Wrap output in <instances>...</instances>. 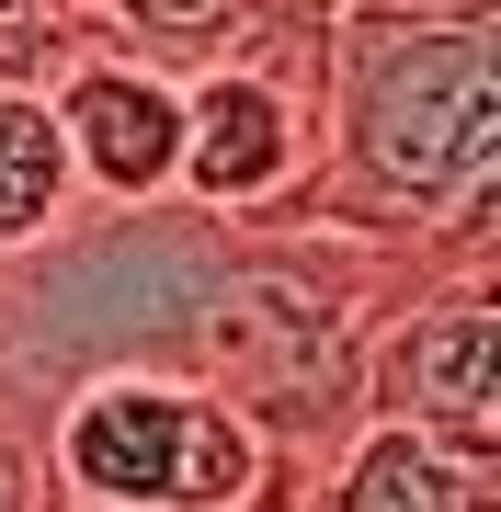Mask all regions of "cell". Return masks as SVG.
<instances>
[{
    "label": "cell",
    "instance_id": "6da1fadb",
    "mask_svg": "<svg viewBox=\"0 0 501 512\" xmlns=\"http://www.w3.org/2000/svg\"><path fill=\"white\" fill-rule=\"evenodd\" d=\"M490 194H501V23L342 12L297 217L365 251L433 262V274H490Z\"/></svg>",
    "mask_w": 501,
    "mask_h": 512
},
{
    "label": "cell",
    "instance_id": "7a4b0ae2",
    "mask_svg": "<svg viewBox=\"0 0 501 512\" xmlns=\"http://www.w3.org/2000/svg\"><path fill=\"white\" fill-rule=\"evenodd\" d=\"M46 490L103 512H251L297 490V467L183 376H80L46 399Z\"/></svg>",
    "mask_w": 501,
    "mask_h": 512
},
{
    "label": "cell",
    "instance_id": "3957f363",
    "mask_svg": "<svg viewBox=\"0 0 501 512\" xmlns=\"http://www.w3.org/2000/svg\"><path fill=\"white\" fill-rule=\"evenodd\" d=\"M365 421L445 444L467 467H501V319H490V274H445L410 308L365 330Z\"/></svg>",
    "mask_w": 501,
    "mask_h": 512
},
{
    "label": "cell",
    "instance_id": "277c9868",
    "mask_svg": "<svg viewBox=\"0 0 501 512\" xmlns=\"http://www.w3.org/2000/svg\"><path fill=\"white\" fill-rule=\"evenodd\" d=\"M308 160H319V92H297L274 69H240V57L183 69V171H171V205L228 217V228L297 217Z\"/></svg>",
    "mask_w": 501,
    "mask_h": 512
},
{
    "label": "cell",
    "instance_id": "5b68a950",
    "mask_svg": "<svg viewBox=\"0 0 501 512\" xmlns=\"http://www.w3.org/2000/svg\"><path fill=\"white\" fill-rule=\"evenodd\" d=\"M46 114H57V148H69L80 205H103V217L171 205V171H183V69L114 46L80 80H57Z\"/></svg>",
    "mask_w": 501,
    "mask_h": 512
},
{
    "label": "cell",
    "instance_id": "8992f818",
    "mask_svg": "<svg viewBox=\"0 0 501 512\" xmlns=\"http://www.w3.org/2000/svg\"><path fill=\"white\" fill-rule=\"evenodd\" d=\"M297 512H501V478L422 444V433H399V421H353L297 478Z\"/></svg>",
    "mask_w": 501,
    "mask_h": 512
},
{
    "label": "cell",
    "instance_id": "52a82bcc",
    "mask_svg": "<svg viewBox=\"0 0 501 512\" xmlns=\"http://www.w3.org/2000/svg\"><path fill=\"white\" fill-rule=\"evenodd\" d=\"M80 217V183H69V148H57V114L35 92H0V262L57 239Z\"/></svg>",
    "mask_w": 501,
    "mask_h": 512
},
{
    "label": "cell",
    "instance_id": "ba28073f",
    "mask_svg": "<svg viewBox=\"0 0 501 512\" xmlns=\"http://www.w3.org/2000/svg\"><path fill=\"white\" fill-rule=\"evenodd\" d=\"M126 35L92 12V0H0V92H57V80H80L92 57H114Z\"/></svg>",
    "mask_w": 501,
    "mask_h": 512
},
{
    "label": "cell",
    "instance_id": "9c48e42d",
    "mask_svg": "<svg viewBox=\"0 0 501 512\" xmlns=\"http://www.w3.org/2000/svg\"><path fill=\"white\" fill-rule=\"evenodd\" d=\"M0 512H46V399L0 376Z\"/></svg>",
    "mask_w": 501,
    "mask_h": 512
},
{
    "label": "cell",
    "instance_id": "30bf717a",
    "mask_svg": "<svg viewBox=\"0 0 501 512\" xmlns=\"http://www.w3.org/2000/svg\"><path fill=\"white\" fill-rule=\"evenodd\" d=\"M342 12H490V0H342Z\"/></svg>",
    "mask_w": 501,
    "mask_h": 512
},
{
    "label": "cell",
    "instance_id": "8fae6325",
    "mask_svg": "<svg viewBox=\"0 0 501 512\" xmlns=\"http://www.w3.org/2000/svg\"><path fill=\"white\" fill-rule=\"evenodd\" d=\"M251 512H297V490H274V501H251Z\"/></svg>",
    "mask_w": 501,
    "mask_h": 512
},
{
    "label": "cell",
    "instance_id": "7c38bea8",
    "mask_svg": "<svg viewBox=\"0 0 501 512\" xmlns=\"http://www.w3.org/2000/svg\"><path fill=\"white\" fill-rule=\"evenodd\" d=\"M0 376H12V365H0Z\"/></svg>",
    "mask_w": 501,
    "mask_h": 512
}]
</instances>
